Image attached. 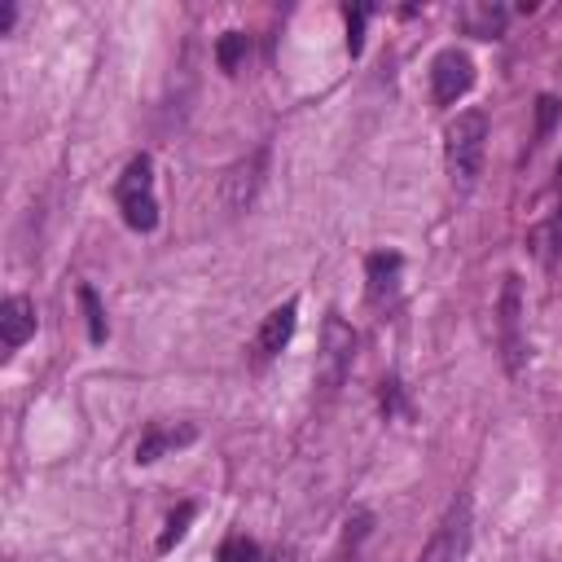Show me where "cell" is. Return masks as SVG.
<instances>
[{
	"instance_id": "obj_7",
	"label": "cell",
	"mask_w": 562,
	"mask_h": 562,
	"mask_svg": "<svg viewBox=\"0 0 562 562\" xmlns=\"http://www.w3.org/2000/svg\"><path fill=\"white\" fill-rule=\"evenodd\" d=\"M263 162H268V154L255 149V154L237 158V162L220 176V198H224L228 211H246V206L255 202V193H259V184H263Z\"/></svg>"
},
{
	"instance_id": "obj_17",
	"label": "cell",
	"mask_w": 562,
	"mask_h": 562,
	"mask_svg": "<svg viewBox=\"0 0 562 562\" xmlns=\"http://www.w3.org/2000/svg\"><path fill=\"white\" fill-rule=\"evenodd\" d=\"M193 514H198V509H193V505L184 501V505H180V509H176V514L167 518V527H162V536H158V553H167V549H171L176 540H184V531H189Z\"/></svg>"
},
{
	"instance_id": "obj_8",
	"label": "cell",
	"mask_w": 562,
	"mask_h": 562,
	"mask_svg": "<svg viewBox=\"0 0 562 562\" xmlns=\"http://www.w3.org/2000/svg\"><path fill=\"white\" fill-rule=\"evenodd\" d=\"M294 325H299V299H285L281 307H272L255 334V356L259 360H272L290 338H294Z\"/></svg>"
},
{
	"instance_id": "obj_2",
	"label": "cell",
	"mask_w": 562,
	"mask_h": 562,
	"mask_svg": "<svg viewBox=\"0 0 562 562\" xmlns=\"http://www.w3.org/2000/svg\"><path fill=\"white\" fill-rule=\"evenodd\" d=\"M114 202H119V215L132 233H154L158 228V193H154V162L149 154H136L119 184H114Z\"/></svg>"
},
{
	"instance_id": "obj_20",
	"label": "cell",
	"mask_w": 562,
	"mask_h": 562,
	"mask_svg": "<svg viewBox=\"0 0 562 562\" xmlns=\"http://www.w3.org/2000/svg\"><path fill=\"white\" fill-rule=\"evenodd\" d=\"M382 386H386V391H382V413L391 417V413H400V408H404V395H400V382H395V378H391V382H382Z\"/></svg>"
},
{
	"instance_id": "obj_19",
	"label": "cell",
	"mask_w": 562,
	"mask_h": 562,
	"mask_svg": "<svg viewBox=\"0 0 562 562\" xmlns=\"http://www.w3.org/2000/svg\"><path fill=\"white\" fill-rule=\"evenodd\" d=\"M558 114H562V101L544 92V97L536 101V136H549V127L558 123Z\"/></svg>"
},
{
	"instance_id": "obj_5",
	"label": "cell",
	"mask_w": 562,
	"mask_h": 562,
	"mask_svg": "<svg viewBox=\"0 0 562 562\" xmlns=\"http://www.w3.org/2000/svg\"><path fill=\"white\" fill-rule=\"evenodd\" d=\"M351 360H356V329L338 312H329L325 316V338H321V382L338 386L351 373Z\"/></svg>"
},
{
	"instance_id": "obj_15",
	"label": "cell",
	"mask_w": 562,
	"mask_h": 562,
	"mask_svg": "<svg viewBox=\"0 0 562 562\" xmlns=\"http://www.w3.org/2000/svg\"><path fill=\"white\" fill-rule=\"evenodd\" d=\"M79 303H83V316H88V338H92V342H105L110 325H105V307H101L97 290H92V285H79Z\"/></svg>"
},
{
	"instance_id": "obj_9",
	"label": "cell",
	"mask_w": 562,
	"mask_h": 562,
	"mask_svg": "<svg viewBox=\"0 0 562 562\" xmlns=\"http://www.w3.org/2000/svg\"><path fill=\"white\" fill-rule=\"evenodd\" d=\"M198 439V426H167V422H154L145 435H140V443H136V465H154V461H162V457H171L176 448H184V443H193Z\"/></svg>"
},
{
	"instance_id": "obj_3",
	"label": "cell",
	"mask_w": 562,
	"mask_h": 562,
	"mask_svg": "<svg viewBox=\"0 0 562 562\" xmlns=\"http://www.w3.org/2000/svg\"><path fill=\"white\" fill-rule=\"evenodd\" d=\"M470 527H474V505H470L465 492H457L448 501L439 527L430 531V540H426V549H422L417 562H465V553H470Z\"/></svg>"
},
{
	"instance_id": "obj_11",
	"label": "cell",
	"mask_w": 562,
	"mask_h": 562,
	"mask_svg": "<svg viewBox=\"0 0 562 562\" xmlns=\"http://www.w3.org/2000/svg\"><path fill=\"white\" fill-rule=\"evenodd\" d=\"M400 277H404V255L395 250H373L364 259V281H369V299L373 303H391L395 290H400Z\"/></svg>"
},
{
	"instance_id": "obj_14",
	"label": "cell",
	"mask_w": 562,
	"mask_h": 562,
	"mask_svg": "<svg viewBox=\"0 0 562 562\" xmlns=\"http://www.w3.org/2000/svg\"><path fill=\"white\" fill-rule=\"evenodd\" d=\"M250 53V35H241V31H224L220 35V44H215V57H220V70H237L241 66V57Z\"/></svg>"
},
{
	"instance_id": "obj_1",
	"label": "cell",
	"mask_w": 562,
	"mask_h": 562,
	"mask_svg": "<svg viewBox=\"0 0 562 562\" xmlns=\"http://www.w3.org/2000/svg\"><path fill=\"white\" fill-rule=\"evenodd\" d=\"M483 149H487V114L483 110H461L443 127V167L457 193H470L483 171Z\"/></svg>"
},
{
	"instance_id": "obj_13",
	"label": "cell",
	"mask_w": 562,
	"mask_h": 562,
	"mask_svg": "<svg viewBox=\"0 0 562 562\" xmlns=\"http://www.w3.org/2000/svg\"><path fill=\"white\" fill-rule=\"evenodd\" d=\"M531 250H536L540 259H553V255L562 250V198H558V206L531 228Z\"/></svg>"
},
{
	"instance_id": "obj_16",
	"label": "cell",
	"mask_w": 562,
	"mask_h": 562,
	"mask_svg": "<svg viewBox=\"0 0 562 562\" xmlns=\"http://www.w3.org/2000/svg\"><path fill=\"white\" fill-rule=\"evenodd\" d=\"M220 562H263V549L250 536H228L220 544Z\"/></svg>"
},
{
	"instance_id": "obj_4",
	"label": "cell",
	"mask_w": 562,
	"mask_h": 562,
	"mask_svg": "<svg viewBox=\"0 0 562 562\" xmlns=\"http://www.w3.org/2000/svg\"><path fill=\"white\" fill-rule=\"evenodd\" d=\"M474 88V61L461 48H439L430 61V97L435 105H457Z\"/></svg>"
},
{
	"instance_id": "obj_18",
	"label": "cell",
	"mask_w": 562,
	"mask_h": 562,
	"mask_svg": "<svg viewBox=\"0 0 562 562\" xmlns=\"http://www.w3.org/2000/svg\"><path fill=\"white\" fill-rule=\"evenodd\" d=\"M373 9L369 4H356V9H347V48H351V57H360V48H364V18H369Z\"/></svg>"
},
{
	"instance_id": "obj_6",
	"label": "cell",
	"mask_w": 562,
	"mask_h": 562,
	"mask_svg": "<svg viewBox=\"0 0 562 562\" xmlns=\"http://www.w3.org/2000/svg\"><path fill=\"white\" fill-rule=\"evenodd\" d=\"M501 351H505V369L522 373V351H527V342H522V285L514 272L501 285Z\"/></svg>"
},
{
	"instance_id": "obj_12",
	"label": "cell",
	"mask_w": 562,
	"mask_h": 562,
	"mask_svg": "<svg viewBox=\"0 0 562 562\" xmlns=\"http://www.w3.org/2000/svg\"><path fill=\"white\" fill-rule=\"evenodd\" d=\"M505 9L501 4H465L461 9V26L474 35V40H496L505 31Z\"/></svg>"
},
{
	"instance_id": "obj_21",
	"label": "cell",
	"mask_w": 562,
	"mask_h": 562,
	"mask_svg": "<svg viewBox=\"0 0 562 562\" xmlns=\"http://www.w3.org/2000/svg\"><path fill=\"white\" fill-rule=\"evenodd\" d=\"M13 18H18V4H13V0H4V4H0V35H9V31H13Z\"/></svg>"
},
{
	"instance_id": "obj_10",
	"label": "cell",
	"mask_w": 562,
	"mask_h": 562,
	"mask_svg": "<svg viewBox=\"0 0 562 562\" xmlns=\"http://www.w3.org/2000/svg\"><path fill=\"white\" fill-rule=\"evenodd\" d=\"M35 325H40V316H35V303L26 294H9L0 303V342H4V351H18L35 334Z\"/></svg>"
}]
</instances>
